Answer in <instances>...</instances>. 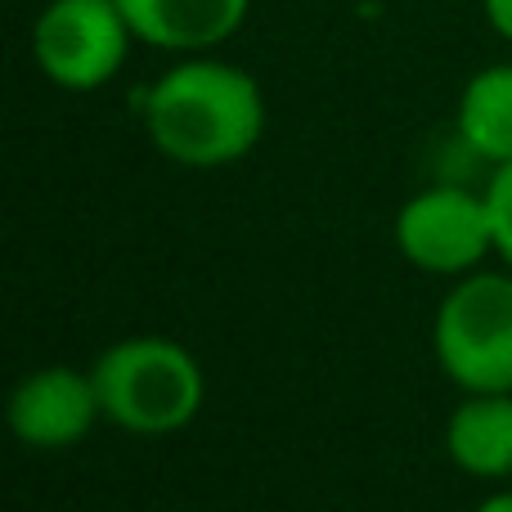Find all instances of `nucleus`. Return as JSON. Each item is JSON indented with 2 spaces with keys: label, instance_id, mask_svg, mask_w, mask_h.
Here are the masks:
<instances>
[{
  "label": "nucleus",
  "instance_id": "obj_12",
  "mask_svg": "<svg viewBox=\"0 0 512 512\" xmlns=\"http://www.w3.org/2000/svg\"><path fill=\"white\" fill-rule=\"evenodd\" d=\"M477 512H512V486H504V490H490V495L477 504Z\"/></svg>",
  "mask_w": 512,
  "mask_h": 512
},
{
  "label": "nucleus",
  "instance_id": "obj_7",
  "mask_svg": "<svg viewBox=\"0 0 512 512\" xmlns=\"http://www.w3.org/2000/svg\"><path fill=\"white\" fill-rule=\"evenodd\" d=\"M135 41L167 54H212L243 27L252 0H122Z\"/></svg>",
  "mask_w": 512,
  "mask_h": 512
},
{
  "label": "nucleus",
  "instance_id": "obj_4",
  "mask_svg": "<svg viewBox=\"0 0 512 512\" xmlns=\"http://www.w3.org/2000/svg\"><path fill=\"white\" fill-rule=\"evenodd\" d=\"M135 27L122 0H50L32 27V59L59 90L90 95L126 68Z\"/></svg>",
  "mask_w": 512,
  "mask_h": 512
},
{
  "label": "nucleus",
  "instance_id": "obj_10",
  "mask_svg": "<svg viewBox=\"0 0 512 512\" xmlns=\"http://www.w3.org/2000/svg\"><path fill=\"white\" fill-rule=\"evenodd\" d=\"M486 203H490V221H495V256L512 270V162L495 167L486 185Z\"/></svg>",
  "mask_w": 512,
  "mask_h": 512
},
{
  "label": "nucleus",
  "instance_id": "obj_6",
  "mask_svg": "<svg viewBox=\"0 0 512 512\" xmlns=\"http://www.w3.org/2000/svg\"><path fill=\"white\" fill-rule=\"evenodd\" d=\"M5 418H9V432L27 450H41V454L72 450L104 418L95 373L72 369V364H41V369L23 373L18 387L9 391Z\"/></svg>",
  "mask_w": 512,
  "mask_h": 512
},
{
  "label": "nucleus",
  "instance_id": "obj_3",
  "mask_svg": "<svg viewBox=\"0 0 512 512\" xmlns=\"http://www.w3.org/2000/svg\"><path fill=\"white\" fill-rule=\"evenodd\" d=\"M432 351L459 391H512V270L454 279L432 319Z\"/></svg>",
  "mask_w": 512,
  "mask_h": 512
},
{
  "label": "nucleus",
  "instance_id": "obj_8",
  "mask_svg": "<svg viewBox=\"0 0 512 512\" xmlns=\"http://www.w3.org/2000/svg\"><path fill=\"white\" fill-rule=\"evenodd\" d=\"M445 454L463 477H512V391H463L445 423Z\"/></svg>",
  "mask_w": 512,
  "mask_h": 512
},
{
  "label": "nucleus",
  "instance_id": "obj_2",
  "mask_svg": "<svg viewBox=\"0 0 512 512\" xmlns=\"http://www.w3.org/2000/svg\"><path fill=\"white\" fill-rule=\"evenodd\" d=\"M99 405L113 427L131 436H171L198 418L207 400L203 364L189 346L162 333H135L99 351L90 364Z\"/></svg>",
  "mask_w": 512,
  "mask_h": 512
},
{
  "label": "nucleus",
  "instance_id": "obj_1",
  "mask_svg": "<svg viewBox=\"0 0 512 512\" xmlns=\"http://www.w3.org/2000/svg\"><path fill=\"white\" fill-rule=\"evenodd\" d=\"M144 131L185 171L234 167L265 135L261 81L216 54H185L144 95Z\"/></svg>",
  "mask_w": 512,
  "mask_h": 512
},
{
  "label": "nucleus",
  "instance_id": "obj_5",
  "mask_svg": "<svg viewBox=\"0 0 512 512\" xmlns=\"http://www.w3.org/2000/svg\"><path fill=\"white\" fill-rule=\"evenodd\" d=\"M396 248L414 270L436 279H463L495 256V221L486 189L427 185L396 212Z\"/></svg>",
  "mask_w": 512,
  "mask_h": 512
},
{
  "label": "nucleus",
  "instance_id": "obj_11",
  "mask_svg": "<svg viewBox=\"0 0 512 512\" xmlns=\"http://www.w3.org/2000/svg\"><path fill=\"white\" fill-rule=\"evenodd\" d=\"M481 14H486V23L512 45V0H481Z\"/></svg>",
  "mask_w": 512,
  "mask_h": 512
},
{
  "label": "nucleus",
  "instance_id": "obj_9",
  "mask_svg": "<svg viewBox=\"0 0 512 512\" xmlns=\"http://www.w3.org/2000/svg\"><path fill=\"white\" fill-rule=\"evenodd\" d=\"M454 131L472 158L490 167L512 162V63H490L472 72L454 108Z\"/></svg>",
  "mask_w": 512,
  "mask_h": 512
}]
</instances>
